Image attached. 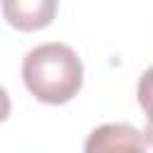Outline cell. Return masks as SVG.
<instances>
[{"mask_svg":"<svg viewBox=\"0 0 153 153\" xmlns=\"http://www.w3.org/2000/svg\"><path fill=\"white\" fill-rule=\"evenodd\" d=\"M22 79L29 93L48 105L69 103L84 84V65L65 43H41L22 62Z\"/></svg>","mask_w":153,"mask_h":153,"instance_id":"1","label":"cell"},{"mask_svg":"<svg viewBox=\"0 0 153 153\" xmlns=\"http://www.w3.org/2000/svg\"><path fill=\"white\" fill-rule=\"evenodd\" d=\"M57 14V0H2V17L12 29L38 31Z\"/></svg>","mask_w":153,"mask_h":153,"instance_id":"2","label":"cell"},{"mask_svg":"<svg viewBox=\"0 0 153 153\" xmlns=\"http://www.w3.org/2000/svg\"><path fill=\"white\" fill-rule=\"evenodd\" d=\"M146 146H148L146 131H139L136 127L124 124V122L96 127L84 143L88 153L93 151H146Z\"/></svg>","mask_w":153,"mask_h":153,"instance_id":"3","label":"cell"},{"mask_svg":"<svg viewBox=\"0 0 153 153\" xmlns=\"http://www.w3.org/2000/svg\"><path fill=\"white\" fill-rule=\"evenodd\" d=\"M136 100L146 112V139L148 146H153V67H148L136 86Z\"/></svg>","mask_w":153,"mask_h":153,"instance_id":"4","label":"cell"}]
</instances>
